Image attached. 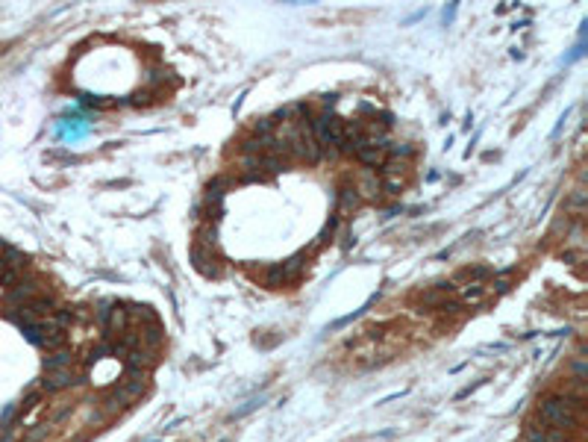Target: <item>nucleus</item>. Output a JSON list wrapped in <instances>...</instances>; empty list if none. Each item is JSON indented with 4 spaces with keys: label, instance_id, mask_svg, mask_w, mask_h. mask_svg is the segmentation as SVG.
I'll list each match as a JSON object with an SVG mask.
<instances>
[{
    "label": "nucleus",
    "instance_id": "nucleus-6",
    "mask_svg": "<svg viewBox=\"0 0 588 442\" xmlns=\"http://www.w3.org/2000/svg\"><path fill=\"white\" fill-rule=\"evenodd\" d=\"M192 256H194V265H197V272H200V275H206V277H218L221 268H218L215 254H212L209 248H197V245H194V254H192Z\"/></svg>",
    "mask_w": 588,
    "mask_h": 442
},
{
    "label": "nucleus",
    "instance_id": "nucleus-7",
    "mask_svg": "<svg viewBox=\"0 0 588 442\" xmlns=\"http://www.w3.org/2000/svg\"><path fill=\"white\" fill-rule=\"evenodd\" d=\"M353 192H359L362 198H371V201H373V198H377V195H380V180L373 177V174H362V177L356 180Z\"/></svg>",
    "mask_w": 588,
    "mask_h": 442
},
{
    "label": "nucleus",
    "instance_id": "nucleus-9",
    "mask_svg": "<svg viewBox=\"0 0 588 442\" xmlns=\"http://www.w3.org/2000/svg\"><path fill=\"white\" fill-rule=\"evenodd\" d=\"M356 204H359V198H356L353 189H339V210L342 213H350Z\"/></svg>",
    "mask_w": 588,
    "mask_h": 442
},
{
    "label": "nucleus",
    "instance_id": "nucleus-1",
    "mask_svg": "<svg viewBox=\"0 0 588 442\" xmlns=\"http://www.w3.org/2000/svg\"><path fill=\"white\" fill-rule=\"evenodd\" d=\"M539 419L544 427H553V431H571L580 422V401L565 398H544L539 404Z\"/></svg>",
    "mask_w": 588,
    "mask_h": 442
},
{
    "label": "nucleus",
    "instance_id": "nucleus-2",
    "mask_svg": "<svg viewBox=\"0 0 588 442\" xmlns=\"http://www.w3.org/2000/svg\"><path fill=\"white\" fill-rule=\"evenodd\" d=\"M147 389V372H135V368H127V375L118 380L115 392L124 401H135Z\"/></svg>",
    "mask_w": 588,
    "mask_h": 442
},
{
    "label": "nucleus",
    "instance_id": "nucleus-3",
    "mask_svg": "<svg viewBox=\"0 0 588 442\" xmlns=\"http://www.w3.org/2000/svg\"><path fill=\"white\" fill-rule=\"evenodd\" d=\"M303 272V260H289V263H283V265H274L265 272V280H268V286H285V284H292V280H297V275Z\"/></svg>",
    "mask_w": 588,
    "mask_h": 442
},
{
    "label": "nucleus",
    "instance_id": "nucleus-5",
    "mask_svg": "<svg viewBox=\"0 0 588 442\" xmlns=\"http://www.w3.org/2000/svg\"><path fill=\"white\" fill-rule=\"evenodd\" d=\"M359 163H365L368 168H383L385 159H389V151H385V145H365L356 151Z\"/></svg>",
    "mask_w": 588,
    "mask_h": 442
},
{
    "label": "nucleus",
    "instance_id": "nucleus-4",
    "mask_svg": "<svg viewBox=\"0 0 588 442\" xmlns=\"http://www.w3.org/2000/svg\"><path fill=\"white\" fill-rule=\"evenodd\" d=\"M74 384H77V372H74V368H56V372H44V377H42V389H47V392L68 389Z\"/></svg>",
    "mask_w": 588,
    "mask_h": 442
},
{
    "label": "nucleus",
    "instance_id": "nucleus-8",
    "mask_svg": "<svg viewBox=\"0 0 588 442\" xmlns=\"http://www.w3.org/2000/svg\"><path fill=\"white\" fill-rule=\"evenodd\" d=\"M56 368H71V354L62 348V351H53L50 357L44 360V372H56Z\"/></svg>",
    "mask_w": 588,
    "mask_h": 442
}]
</instances>
